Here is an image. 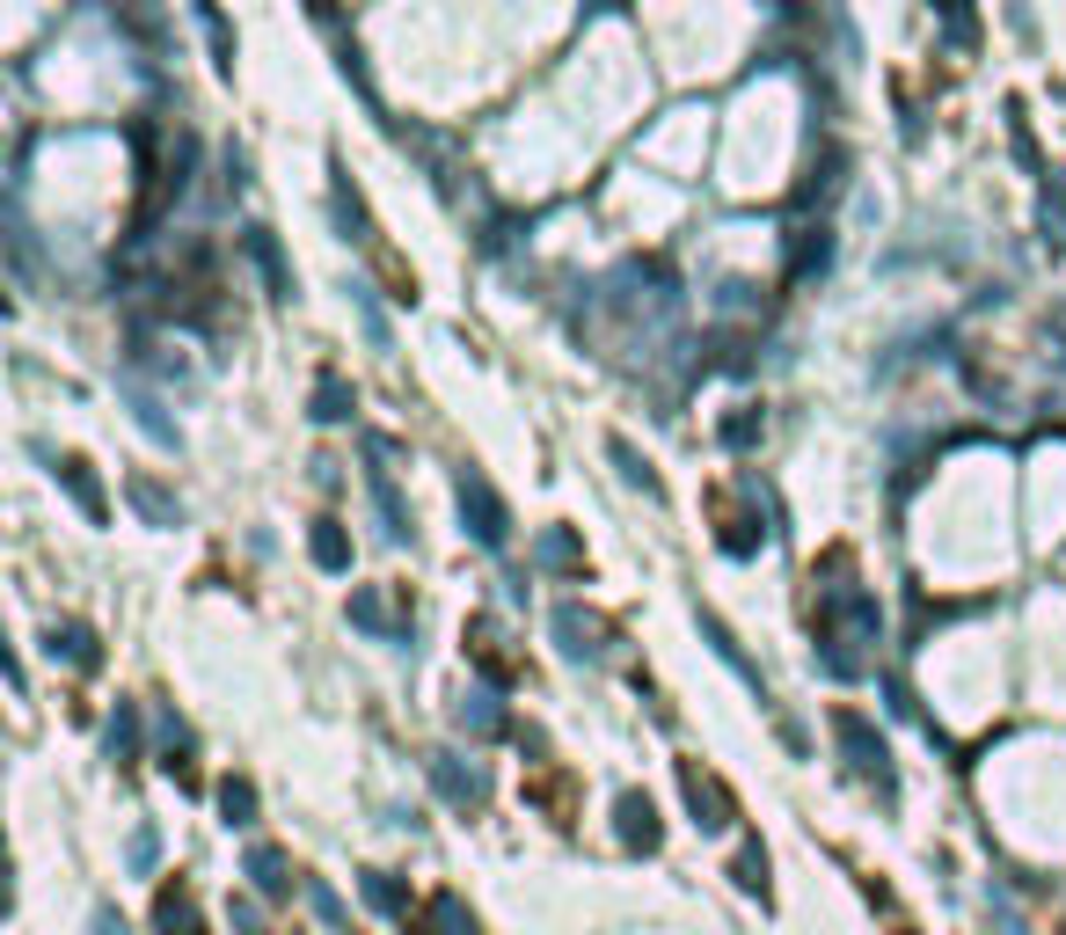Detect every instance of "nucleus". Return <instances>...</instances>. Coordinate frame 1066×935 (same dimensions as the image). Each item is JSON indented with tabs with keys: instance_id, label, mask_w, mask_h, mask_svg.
Listing matches in <instances>:
<instances>
[{
	"instance_id": "4",
	"label": "nucleus",
	"mask_w": 1066,
	"mask_h": 935,
	"mask_svg": "<svg viewBox=\"0 0 1066 935\" xmlns=\"http://www.w3.org/2000/svg\"><path fill=\"white\" fill-rule=\"evenodd\" d=\"M154 928L161 935H205V914H197V892L183 877L161 884V900H154Z\"/></svg>"
},
{
	"instance_id": "18",
	"label": "nucleus",
	"mask_w": 1066,
	"mask_h": 935,
	"mask_svg": "<svg viewBox=\"0 0 1066 935\" xmlns=\"http://www.w3.org/2000/svg\"><path fill=\"white\" fill-rule=\"evenodd\" d=\"M534 796H541V804H548V812H570V782H562V775H541V782H534ZM562 826H570V819H562Z\"/></svg>"
},
{
	"instance_id": "7",
	"label": "nucleus",
	"mask_w": 1066,
	"mask_h": 935,
	"mask_svg": "<svg viewBox=\"0 0 1066 935\" xmlns=\"http://www.w3.org/2000/svg\"><path fill=\"white\" fill-rule=\"evenodd\" d=\"M468 658L483 665V680H497V688H511V680H519V665L497 651V629H490V621H468Z\"/></svg>"
},
{
	"instance_id": "3",
	"label": "nucleus",
	"mask_w": 1066,
	"mask_h": 935,
	"mask_svg": "<svg viewBox=\"0 0 1066 935\" xmlns=\"http://www.w3.org/2000/svg\"><path fill=\"white\" fill-rule=\"evenodd\" d=\"M460 512H468V527H475V541H505V527H511V519H505V505H497V490H490V482H483V476H460Z\"/></svg>"
},
{
	"instance_id": "1",
	"label": "nucleus",
	"mask_w": 1066,
	"mask_h": 935,
	"mask_svg": "<svg viewBox=\"0 0 1066 935\" xmlns=\"http://www.w3.org/2000/svg\"><path fill=\"white\" fill-rule=\"evenodd\" d=\"M833 739L855 753V775H870L876 790H892V753H884V739L870 731V717H855V709H833Z\"/></svg>"
},
{
	"instance_id": "12",
	"label": "nucleus",
	"mask_w": 1066,
	"mask_h": 935,
	"mask_svg": "<svg viewBox=\"0 0 1066 935\" xmlns=\"http://www.w3.org/2000/svg\"><path fill=\"white\" fill-rule=\"evenodd\" d=\"M366 900L373 906H387V914H409V892L395 877H387V870H366Z\"/></svg>"
},
{
	"instance_id": "19",
	"label": "nucleus",
	"mask_w": 1066,
	"mask_h": 935,
	"mask_svg": "<svg viewBox=\"0 0 1066 935\" xmlns=\"http://www.w3.org/2000/svg\"><path fill=\"white\" fill-rule=\"evenodd\" d=\"M161 768H169V782H175V790H197V768H191V753H169Z\"/></svg>"
},
{
	"instance_id": "20",
	"label": "nucleus",
	"mask_w": 1066,
	"mask_h": 935,
	"mask_svg": "<svg viewBox=\"0 0 1066 935\" xmlns=\"http://www.w3.org/2000/svg\"><path fill=\"white\" fill-rule=\"evenodd\" d=\"M95 935H124V921L118 914H95Z\"/></svg>"
},
{
	"instance_id": "14",
	"label": "nucleus",
	"mask_w": 1066,
	"mask_h": 935,
	"mask_svg": "<svg viewBox=\"0 0 1066 935\" xmlns=\"http://www.w3.org/2000/svg\"><path fill=\"white\" fill-rule=\"evenodd\" d=\"M315 563H322V570H344V563H351V541L329 527V519L315 527Z\"/></svg>"
},
{
	"instance_id": "8",
	"label": "nucleus",
	"mask_w": 1066,
	"mask_h": 935,
	"mask_svg": "<svg viewBox=\"0 0 1066 935\" xmlns=\"http://www.w3.org/2000/svg\"><path fill=\"white\" fill-rule=\"evenodd\" d=\"M556 636H562V651H570V658H599V651H607V643H592V636H607V629H599L592 614H577V607H562V614H556Z\"/></svg>"
},
{
	"instance_id": "11",
	"label": "nucleus",
	"mask_w": 1066,
	"mask_h": 935,
	"mask_svg": "<svg viewBox=\"0 0 1066 935\" xmlns=\"http://www.w3.org/2000/svg\"><path fill=\"white\" fill-rule=\"evenodd\" d=\"M220 812H227V826H248V819H256V782L227 775L220 782Z\"/></svg>"
},
{
	"instance_id": "9",
	"label": "nucleus",
	"mask_w": 1066,
	"mask_h": 935,
	"mask_svg": "<svg viewBox=\"0 0 1066 935\" xmlns=\"http://www.w3.org/2000/svg\"><path fill=\"white\" fill-rule=\"evenodd\" d=\"M248 877H256L263 900H285V892H293V877H285V855H278V847H248Z\"/></svg>"
},
{
	"instance_id": "10",
	"label": "nucleus",
	"mask_w": 1066,
	"mask_h": 935,
	"mask_svg": "<svg viewBox=\"0 0 1066 935\" xmlns=\"http://www.w3.org/2000/svg\"><path fill=\"white\" fill-rule=\"evenodd\" d=\"M59 482L81 497V512H88V519H103V490H95V476H88V460H59Z\"/></svg>"
},
{
	"instance_id": "15",
	"label": "nucleus",
	"mask_w": 1066,
	"mask_h": 935,
	"mask_svg": "<svg viewBox=\"0 0 1066 935\" xmlns=\"http://www.w3.org/2000/svg\"><path fill=\"white\" fill-rule=\"evenodd\" d=\"M460 724H475V731H483V739H497V731H505V709H497L490 694H475V709L460 702Z\"/></svg>"
},
{
	"instance_id": "6",
	"label": "nucleus",
	"mask_w": 1066,
	"mask_h": 935,
	"mask_svg": "<svg viewBox=\"0 0 1066 935\" xmlns=\"http://www.w3.org/2000/svg\"><path fill=\"white\" fill-rule=\"evenodd\" d=\"M432 782H438V796H446V804H460V812H468V804H483V775H475V768H460L454 753H432Z\"/></svg>"
},
{
	"instance_id": "13",
	"label": "nucleus",
	"mask_w": 1066,
	"mask_h": 935,
	"mask_svg": "<svg viewBox=\"0 0 1066 935\" xmlns=\"http://www.w3.org/2000/svg\"><path fill=\"white\" fill-rule=\"evenodd\" d=\"M52 651H67L73 665H95V636H88L81 621H67V629H52Z\"/></svg>"
},
{
	"instance_id": "5",
	"label": "nucleus",
	"mask_w": 1066,
	"mask_h": 935,
	"mask_svg": "<svg viewBox=\"0 0 1066 935\" xmlns=\"http://www.w3.org/2000/svg\"><path fill=\"white\" fill-rule=\"evenodd\" d=\"M613 819H621V841H629V847H643V855L664 841V826H658V804H650V796H636V790L621 796V804H613Z\"/></svg>"
},
{
	"instance_id": "2",
	"label": "nucleus",
	"mask_w": 1066,
	"mask_h": 935,
	"mask_svg": "<svg viewBox=\"0 0 1066 935\" xmlns=\"http://www.w3.org/2000/svg\"><path fill=\"white\" fill-rule=\"evenodd\" d=\"M680 790H687V804H694V819H701V826H709V833H717V826H731V819H738L731 790H723V782L709 775L701 760H680Z\"/></svg>"
},
{
	"instance_id": "16",
	"label": "nucleus",
	"mask_w": 1066,
	"mask_h": 935,
	"mask_svg": "<svg viewBox=\"0 0 1066 935\" xmlns=\"http://www.w3.org/2000/svg\"><path fill=\"white\" fill-rule=\"evenodd\" d=\"M738 884L768 900V855H760V847H745V855H738Z\"/></svg>"
},
{
	"instance_id": "17",
	"label": "nucleus",
	"mask_w": 1066,
	"mask_h": 935,
	"mask_svg": "<svg viewBox=\"0 0 1066 935\" xmlns=\"http://www.w3.org/2000/svg\"><path fill=\"white\" fill-rule=\"evenodd\" d=\"M110 753H118V760L140 753V724H132V709H118V724H110Z\"/></svg>"
}]
</instances>
